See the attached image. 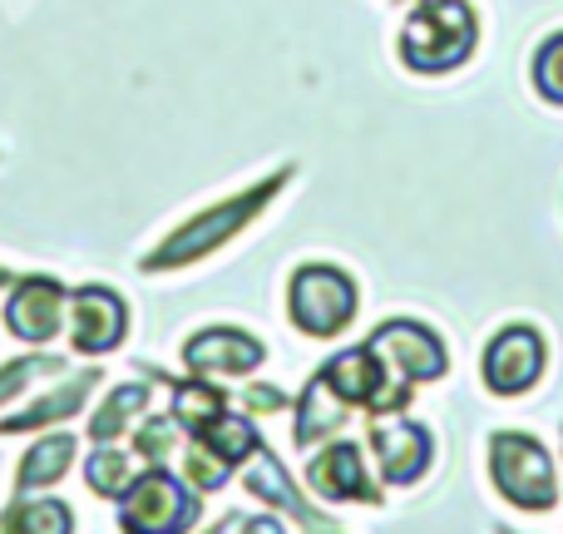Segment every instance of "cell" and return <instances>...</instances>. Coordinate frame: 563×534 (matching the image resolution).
<instances>
[{"label":"cell","instance_id":"cell-1","mask_svg":"<svg viewBox=\"0 0 563 534\" xmlns=\"http://www.w3.org/2000/svg\"><path fill=\"white\" fill-rule=\"evenodd\" d=\"M282 184H287V174H273V178H263L257 188H247V194H238V198H228V204L208 208V214L188 218V224L178 228L174 238H164V243H158L139 268H144V272H164V268L203 263L213 248H223L228 238H238L257 214H263L267 204H273V198L282 194Z\"/></svg>","mask_w":563,"mask_h":534},{"label":"cell","instance_id":"cell-2","mask_svg":"<svg viewBox=\"0 0 563 534\" xmlns=\"http://www.w3.org/2000/svg\"><path fill=\"white\" fill-rule=\"evenodd\" d=\"M475 35V10L465 0H426L400 30V55L420 75H440V69L465 65Z\"/></svg>","mask_w":563,"mask_h":534},{"label":"cell","instance_id":"cell-3","mask_svg":"<svg viewBox=\"0 0 563 534\" xmlns=\"http://www.w3.org/2000/svg\"><path fill=\"white\" fill-rule=\"evenodd\" d=\"M489 470H495V486L509 505L519 510H549L559 500V480H554V460L525 431H499L489 440Z\"/></svg>","mask_w":563,"mask_h":534},{"label":"cell","instance_id":"cell-4","mask_svg":"<svg viewBox=\"0 0 563 534\" xmlns=\"http://www.w3.org/2000/svg\"><path fill=\"white\" fill-rule=\"evenodd\" d=\"M287 312L291 322H297L307 337H336V331L351 327V317H356V282L346 277L341 268H301L297 277H291L287 287Z\"/></svg>","mask_w":563,"mask_h":534},{"label":"cell","instance_id":"cell-5","mask_svg":"<svg viewBox=\"0 0 563 534\" xmlns=\"http://www.w3.org/2000/svg\"><path fill=\"white\" fill-rule=\"evenodd\" d=\"M194 520H198V500L164 466H148L124 490V510H119V530L124 534H184Z\"/></svg>","mask_w":563,"mask_h":534},{"label":"cell","instance_id":"cell-6","mask_svg":"<svg viewBox=\"0 0 563 534\" xmlns=\"http://www.w3.org/2000/svg\"><path fill=\"white\" fill-rule=\"evenodd\" d=\"M321 371H327V381L351 401V406H366L371 416L400 411L410 401V386H406V381H390L386 367L376 361V351H371V347L341 351V357H331Z\"/></svg>","mask_w":563,"mask_h":534},{"label":"cell","instance_id":"cell-7","mask_svg":"<svg viewBox=\"0 0 563 534\" xmlns=\"http://www.w3.org/2000/svg\"><path fill=\"white\" fill-rule=\"evenodd\" d=\"M371 351H376V361L386 367L390 381H440V371H445V347L420 322H386V327H376Z\"/></svg>","mask_w":563,"mask_h":534},{"label":"cell","instance_id":"cell-8","mask_svg":"<svg viewBox=\"0 0 563 534\" xmlns=\"http://www.w3.org/2000/svg\"><path fill=\"white\" fill-rule=\"evenodd\" d=\"M366 440H371V456H376L380 476H386L390 486H410V480L426 476V466H430V431L416 426V421H406L400 411H386V416L371 421Z\"/></svg>","mask_w":563,"mask_h":534},{"label":"cell","instance_id":"cell-9","mask_svg":"<svg viewBox=\"0 0 563 534\" xmlns=\"http://www.w3.org/2000/svg\"><path fill=\"white\" fill-rule=\"evenodd\" d=\"M544 371V341L529 327H505L495 341L485 347V386L495 396H519L529 391Z\"/></svg>","mask_w":563,"mask_h":534},{"label":"cell","instance_id":"cell-10","mask_svg":"<svg viewBox=\"0 0 563 534\" xmlns=\"http://www.w3.org/2000/svg\"><path fill=\"white\" fill-rule=\"evenodd\" d=\"M129 327V307L109 287H79L69 297V337L79 357H104L119 347Z\"/></svg>","mask_w":563,"mask_h":534},{"label":"cell","instance_id":"cell-11","mask_svg":"<svg viewBox=\"0 0 563 534\" xmlns=\"http://www.w3.org/2000/svg\"><path fill=\"white\" fill-rule=\"evenodd\" d=\"M184 361H188V371L203 381L247 377V371L263 367V341L247 337V331H233V327H213V331H198V337L188 341Z\"/></svg>","mask_w":563,"mask_h":534},{"label":"cell","instance_id":"cell-12","mask_svg":"<svg viewBox=\"0 0 563 534\" xmlns=\"http://www.w3.org/2000/svg\"><path fill=\"white\" fill-rule=\"evenodd\" d=\"M65 287H59L55 277H25L15 282V292H10L5 302V327L15 331L20 341H49L59 331V322H65Z\"/></svg>","mask_w":563,"mask_h":534},{"label":"cell","instance_id":"cell-13","mask_svg":"<svg viewBox=\"0 0 563 534\" xmlns=\"http://www.w3.org/2000/svg\"><path fill=\"white\" fill-rule=\"evenodd\" d=\"M311 490H317L321 500H361V505H376V486L366 480V466H361V446H351V440H341V446L321 450L317 460H311Z\"/></svg>","mask_w":563,"mask_h":534},{"label":"cell","instance_id":"cell-14","mask_svg":"<svg viewBox=\"0 0 563 534\" xmlns=\"http://www.w3.org/2000/svg\"><path fill=\"white\" fill-rule=\"evenodd\" d=\"M243 486L253 490L257 500H267V505H277V510H287V515H297V520H301V525H307L311 534H341L336 525H331V520H321L317 510H311L307 500L297 495V486H291V480L282 476V460H273V456H267L263 446H257L253 456H247Z\"/></svg>","mask_w":563,"mask_h":534},{"label":"cell","instance_id":"cell-15","mask_svg":"<svg viewBox=\"0 0 563 534\" xmlns=\"http://www.w3.org/2000/svg\"><path fill=\"white\" fill-rule=\"evenodd\" d=\"M346 411H351V401L331 386L327 371H317V377L307 381V391H301V401H297V446H317L321 436L341 431L346 426Z\"/></svg>","mask_w":563,"mask_h":534},{"label":"cell","instance_id":"cell-16","mask_svg":"<svg viewBox=\"0 0 563 534\" xmlns=\"http://www.w3.org/2000/svg\"><path fill=\"white\" fill-rule=\"evenodd\" d=\"M99 381H104L99 371H79V377H65L55 391H49V396H40L35 406H25L20 416H5V421H0V436H15V431H35V426H45V421H69V416H75V411L89 401V391H95Z\"/></svg>","mask_w":563,"mask_h":534},{"label":"cell","instance_id":"cell-17","mask_svg":"<svg viewBox=\"0 0 563 534\" xmlns=\"http://www.w3.org/2000/svg\"><path fill=\"white\" fill-rule=\"evenodd\" d=\"M69 460H75V436H45L40 446H30L25 460H20L15 495H30V490L55 486V480L69 470Z\"/></svg>","mask_w":563,"mask_h":534},{"label":"cell","instance_id":"cell-18","mask_svg":"<svg viewBox=\"0 0 563 534\" xmlns=\"http://www.w3.org/2000/svg\"><path fill=\"white\" fill-rule=\"evenodd\" d=\"M139 476H144V470H139V460L129 456V450L109 446V440H99V450L85 460V486L95 490L99 500H119Z\"/></svg>","mask_w":563,"mask_h":534},{"label":"cell","instance_id":"cell-19","mask_svg":"<svg viewBox=\"0 0 563 534\" xmlns=\"http://www.w3.org/2000/svg\"><path fill=\"white\" fill-rule=\"evenodd\" d=\"M0 534H75L65 500H15L0 520Z\"/></svg>","mask_w":563,"mask_h":534},{"label":"cell","instance_id":"cell-20","mask_svg":"<svg viewBox=\"0 0 563 534\" xmlns=\"http://www.w3.org/2000/svg\"><path fill=\"white\" fill-rule=\"evenodd\" d=\"M223 411H228L223 391L208 386L203 377L198 381H174V421L188 431V436H198L203 426H213Z\"/></svg>","mask_w":563,"mask_h":534},{"label":"cell","instance_id":"cell-21","mask_svg":"<svg viewBox=\"0 0 563 534\" xmlns=\"http://www.w3.org/2000/svg\"><path fill=\"white\" fill-rule=\"evenodd\" d=\"M148 396H154V391H148L144 381L114 386V396H109L104 406L95 411V421H89V436H95V440H114V436H124V426L148 406Z\"/></svg>","mask_w":563,"mask_h":534},{"label":"cell","instance_id":"cell-22","mask_svg":"<svg viewBox=\"0 0 563 534\" xmlns=\"http://www.w3.org/2000/svg\"><path fill=\"white\" fill-rule=\"evenodd\" d=\"M198 440H208V446H213L233 470L243 466V460L253 456L257 446H263V440H257V426H253V421H247V416H228V411L213 421V426L198 431Z\"/></svg>","mask_w":563,"mask_h":534},{"label":"cell","instance_id":"cell-23","mask_svg":"<svg viewBox=\"0 0 563 534\" xmlns=\"http://www.w3.org/2000/svg\"><path fill=\"white\" fill-rule=\"evenodd\" d=\"M184 476H188V486L194 490H203V495H213V490H223L228 486V476H233V466H228L223 456H218L208 440H188L184 446Z\"/></svg>","mask_w":563,"mask_h":534},{"label":"cell","instance_id":"cell-24","mask_svg":"<svg viewBox=\"0 0 563 534\" xmlns=\"http://www.w3.org/2000/svg\"><path fill=\"white\" fill-rule=\"evenodd\" d=\"M65 371V357H20V361H10V367H0V401H10V396H20L25 386H35V381H45V377H59Z\"/></svg>","mask_w":563,"mask_h":534},{"label":"cell","instance_id":"cell-25","mask_svg":"<svg viewBox=\"0 0 563 534\" xmlns=\"http://www.w3.org/2000/svg\"><path fill=\"white\" fill-rule=\"evenodd\" d=\"M178 440H184V426H178L174 411H168V416L144 421V431H139V440H134V450L144 456V466H164V460L178 450Z\"/></svg>","mask_w":563,"mask_h":534},{"label":"cell","instance_id":"cell-26","mask_svg":"<svg viewBox=\"0 0 563 534\" xmlns=\"http://www.w3.org/2000/svg\"><path fill=\"white\" fill-rule=\"evenodd\" d=\"M534 85L544 99H554V105H563V35L544 40V50L534 55Z\"/></svg>","mask_w":563,"mask_h":534},{"label":"cell","instance_id":"cell-27","mask_svg":"<svg viewBox=\"0 0 563 534\" xmlns=\"http://www.w3.org/2000/svg\"><path fill=\"white\" fill-rule=\"evenodd\" d=\"M247 401H253L257 411H263V406H287V396H282V391H273V386H253V391H247Z\"/></svg>","mask_w":563,"mask_h":534},{"label":"cell","instance_id":"cell-28","mask_svg":"<svg viewBox=\"0 0 563 534\" xmlns=\"http://www.w3.org/2000/svg\"><path fill=\"white\" fill-rule=\"evenodd\" d=\"M238 534H287V530H282L277 520H267V515H263V520H247V525L238 530Z\"/></svg>","mask_w":563,"mask_h":534},{"label":"cell","instance_id":"cell-29","mask_svg":"<svg viewBox=\"0 0 563 534\" xmlns=\"http://www.w3.org/2000/svg\"><path fill=\"white\" fill-rule=\"evenodd\" d=\"M5 282H10V272H5V268H0V287H5Z\"/></svg>","mask_w":563,"mask_h":534},{"label":"cell","instance_id":"cell-30","mask_svg":"<svg viewBox=\"0 0 563 534\" xmlns=\"http://www.w3.org/2000/svg\"><path fill=\"white\" fill-rule=\"evenodd\" d=\"M213 534H223V525H218V530H213Z\"/></svg>","mask_w":563,"mask_h":534}]
</instances>
